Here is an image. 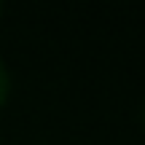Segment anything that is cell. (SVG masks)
<instances>
[{"label": "cell", "mask_w": 145, "mask_h": 145, "mask_svg": "<svg viewBox=\"0 0 145 145\" xmlns=\"http://www.w3.org/2000/svg\"><path fill=\"white\" fill-rule=\"evenodd\" d=\"M8 91H11V78H8V70H5L3 59H0V105L8 99Z\"/></svg>", "instance_id": "obj_1"}, {"label": "cell", "mask_w": 145, "mask_h": 145, "mask_svg": "<svg viewBox=\"0 0 145 145\" xmlns=\"http://www.w3.org/2000/svg\"><path fill=\"white\" fill-rule=\"evenodd\" d=\"M142 124H145V108H142Z\"/></svg>", "instance_id": "obj_2"}, {"label": "cell", "mask_w": 145, "mask_h": 145, "mask_svg": "<svg viewBox=\"0 0 145 145\" xmlns=\"http://www.w3.org/2000/svg\"><path fill=\"white\" fill-rule=\"evenodd\" d=\"M0 14H3V3H0Z\"/></svg>", "instance_id": "obj_3"}]
</instances>
